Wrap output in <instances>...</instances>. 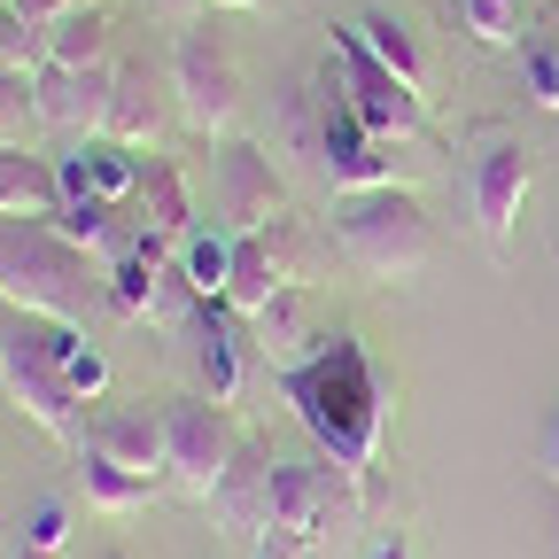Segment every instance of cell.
Masks as SVG:
<instances>
[{
  "label": "cell",
  "instance_id": "cell-1",
  "mask_svg": "<svg viewBox=\"0 0 559 559\" xmlns=\"http://www.w3.org/2000/svg\"><path fill=\"white\" fill-rule=\"evenodd\" d=\"M272 381L334 466H349V474L381 466V381H373V358L358 334H326L304 366L272 373Z\"/></svg>",
  "mask_w": 559,
  "mask_h": 559
},
{
  "label": "cell",
  "instance_id": "cell-20",
  "mask_svg": "<svg viewBox=\"0 0 559 559\" xmlns=\"http://www.w3.org/2000/svg\"><path fill=\"white\" fill-rule=\"evenodd\" d=\"M62 210V171L32 148H0V218H55Z\"/></svg>",
  "mask_w": 559,
  "mask_h": 559
},
{
  "label": "cell",
  "instance_id": "cell-12",
  "mask_svg": "<svg viewBox=\"0 0 559 559\" xmlns=\"http://www.w3.org/2000/svg\"><path fill=\"white\" fill-rule=\"evenodd\" d=\"M326 86V79H319ZM389 140H373L366 124H358V109H349L334 86H326V117H319V171L334 179V194H366V187H389L396 171H389Z\"/></svg>",
  "mask_w": 559,
  "mask_h": 559
},
{
  "label": "cell",
  "instance_id": "cell-25",
  "mask_svg": "<svg viewBox=\"0 0 559 559\" xmlns=\"http://www.w3.org/2000/svg\"><path fill=\"white\" fill-rule=\"evenodd\" d=\"M179 280H187V288L194 296H226V280H234V234L218 226V234H187L179 241Z\"/></svg>",
  "mask_w": 559,
  "mask_h": 559
},
{
  "label": "cell",
  "instance_id": "cell-17",
  "mask_svg": "<svg viewBox=\"0 0 559 559\" xmlns=\"http://www.w3.org/2000/svg\"><path fill=\"white\" fill-rule=\"evenodd\" d=\"M249 334H257V358L272 366V373H288V366H304L311 349L326 342L319 326H311V288H280L257 319H249Z\"/></svg>",
  "mask_w": 559,
  "mask_h": 559
},
{
  "label": "cell",
  "instance_id": "cell-13",
  "mask_svg": "<svg viewBox=\"0 0 559 559\" xmlns=\"http://www.w3.org/2000/svg\"><path fill=\"white\" fill-rule=\"evenodd\" d=\"M296 226L280 218V226H264V234H234V280H226V304L241 311V319H257L280 288H304L296 280Z\"/></svg>",
  "mask_w": 559,
  "mask_h": 559
},
{
  "label": "cell",
  "instance_id": "cell-2",
  "mask_svg": "<svg viewBox=\"0 0 559 559\" xmlns=\"http://www.w3.org/2000/svg\"><path fill=\"white\" fill-rule=\"evenodd\" d=\"M86 349V334L79 326H62V319H39V311H0V381H9V396L32 412V428H47L55 443H70L79 451V436H86V419H79V389H70V358Z\"/></svg>",
  "mask_w": 559,
  "mask_h": 559
},
{
  "label": "cell",
  "instance_id": "cell-7",
  "mask_svg": "<svg viewBox=\"0 0 559 559\" xmlns=\"http://www.w3.org/2000/svg\"><path fill=\"white\" fill-rule=\"evenodd\" d=\"M171 94H179L187 132H210V140L234 132V117H241V62H234V47L210 24H179L171 32Z\"/></svg>",
  "mask_w": 559,
  "mask_h": 559
},
{
  "label": "cell",
  "instance_id": "cell-24",
  "mask_svg": "<svg viewBox=\"0 0 559 559\" xmlns=\"http://www.w3.org/2000/svg\"><path fill=\"white\" fill-rule=\"evenodd\" d=\"M521 94L536 109H559V9H544L536 32H521Z\"/></svg>",
  "mask_w": 559,
  "mask_h": 559
},
{
  "label": "cell",
  "instance_id": "cell-31",
  "mask_svg": "<svg viewBox=\"0 0 559 559\" xmlns=\"http://www.w3.org/2000/svg\"><path fill=\"white\" fill-rule=\"evenodd\" d=\"M536 466L559 481V404H551V419H544V443H536Z\"/></svg>",
  "mask_w": 559,
  "mask_h": 559
},
{
  "label": "cell",
  "instance_id": "cell-3",
  "mask_svg": "<svg viewBox=\"0 0 559 559\" xmlns=\"http://www.w3.org/2000/svg\"><path fill=\"white\" fill-rule=\"evenodd\" d=\"M94 296V249H79L55 218H0V304L79 326Z\"/></svg>",
  "mask_w": 559,
  "mask_h": 559
},
{
  "label": "cell",
  "instance_id": "cell-9",
  "mask_svg": "<svg viewBox=\"0 0 559 559\" xmlns=\"http://www.w3.org/2000/svg\"><path fill=\"white\" fill-rule=\"evenodd\" d=\"M288 218V179L257 140H218V226L226 234H264Z\"/></svg>",
  "mask_w": 559,
  "mask_h": 559
},
{
  "label": "cell",
  "instance_id": "cell-23",
  "mask_svg": "<svg viewBox=\"0 0 559 559\" xmlns=\"http://www.w3.org/2000/svg\"><path fill=\"white\" fill-rule=\"evenodd\" d=\"M117 148H148L156 140V94H148V70L140 62H117V102H109V132Z\"/></svg>",
  "mask_w": 559,
  "mask_h": 559
},
{
  "label": "cell",
  "instance_id": "cell-26",
  "mask_svg": "<svg viewBox=\"0 0 559 559\" xmlns=\"http://www.w3.org/2000/svg\"><path fill=\"white\" fill-rule=\"evenodd\" d=\"M39 132H47L39 79H32V70H0V148H32Z\"/></svg>",
  "mask_w": 559,
  "mask_h": 559
},
{
  "label": "cell",
  "instance_id": "cell-16",
  "mask_svg": "<svg viewBox=\"0 0 559 559\" xmlns=\"http://www.w3.org/2000/svg\"><path fill=\"white\" fill-rule=\"evenodd\" d=\"M79 443L109 451V459H117V466H132V474H156V481H171V451H164V412H94Z\"/></svg>",
  "mask_w": 559,
  "mask_h": 559
},
{
  "label": "cell",
  "instance_id": "cell-33",
  "mask_svg": "<svg viewBox=\"0 0 559 559\" xmlns=\"http://www.w3.org/2000/svg\"><path fill=\"white\" fill-rule=\"evenodd\" d=\"M373 559H412V544H404V536H381V544H373Z\"/></svg>",
  "mask_w": 559,
  "mask_h": 559
},
{
  "label": "cell",
  "instance_id": "cell-22",
  "mask_svg": "<svg viewBox=\"0 0 559 559\" xmlns=\"http://www.w3.org/2000/svg\"><path fill=\"white\" fill-rule=\"evenodd\" d=\"M39 62H70V70H94V62H109V16L79 0L70 16H55V24L39 32Z\"/></svg>",
  "mask_w": 559,
  "mask_h": 559
},
{
  "label": "cell",
  "instance_id": "cell-18",
  "mask_svg": "<svg viewBox=\"0 0 559 559\" xmlns=\"http://www.w3.org/2000/svg\"><path fill=\"white\" fill-rule=\"evenodd\" d=\"M349 24H358V39L396 70V79L404 86H419V94H428V47H419V24H412V9H404V0H366V9L358 16H349Z\"/></svg>",
  "mask_w": 559,
  "mask_h": 559
},
{
  "label": "cell",
  "instance_id": "cell-15",
  "mask_svg": "<svg viewBox=\"0 0 559 559\" xmlns=\"http://www.w3.org/2000/svg\"><path fill=\"white\" fill-rule=\"evenodd\" d=\"M187 342H194V366H202V381H210V404H234V396H241V342H249V319H241L226 296H194Z\"/></svg>",
  "mask_w": 559,
  "mask_h": 559
},
{
  "label": "cell",
  "instance_id": "cell-27",
  "mask_svg": "<svg viewBox=\"0 0 559 559\" xmlns=\"http://www.w3.org/2000/svg\"><path fill=\"white\" fill-rule=\"evenodd\" d=\"M16 528H24V536H16L24 551H55V559H62V544H70V506H62V498H39L32 521H16Z\"/></svg>",
  "mask_w": 559,
  "mask_h": 559
},
{
  "label": "cell",
  "instance_id": "cell-11",
  "mask_svg": "<svg viewBox=\"0 0 559 559\" xmlns=\"http://www.w3.org/2000/svg\"><path fill=\"white\" fill-rule=\"evenodd\" d=\"M39 117L70 140H102L109 132V102H117V62L94 70H70V62H39Z\"/></svg>",
  "mask_w": 559,
  "mask_h": 559
},
{
  "label": "cell",
  "instance_id": "cell-30",
  "mask_svg": "<svg viewBox=\"0 0 559 559\" xmlns=\"http://www.w3.org/2000/svg\"><path fill=\"white\" fill-rule=\"evenodd\" d=\"M70 9H79V0H9V16H16L24 32H47V24L70 16Z\"/></svg>",
  "mask_w": 559,
  "mask_h": 559
},
{
  "label": "cell",
  "instance_id": "cell-34",
  "mask_svg": "<svg viewBox=\"0 0 559 559\" xmlns=\"http://www.w3.org/2000/svg\"><path fill=\"white\" fill-rule=\"evenodd\" d=\"M210 9H241V16H257V9H280V0H210Z\"/></svg>",
  "mask_w": 559,
  "mask_h": 559
},
{
  "label": "cell",
  "instance_id": "cell-29",
  "mask_svg": "<svg viewBox=\"0 0 559 559\" xmlns=\"http://www.w3.org/2000/svg\"><path fill=\"white\" fill-rule=\"evenodd\" d=\"M249 559H326V551L304 544V536H288V528H264V536L249 544Z\"/></svg>",
  "mask_w": 559,
  "mask_h": 559
},
{
  "label": "cell",
  "instance_id": "cell-10",
  "mask_svg": "<svg viewBox=\"0 0 559 559\" xmlns=\"http://www.w3.org/2000/svg\"><path fill=\"white\" fill-rule=\"evenodd\" d=\"M536 179V156L521 148V140H489V148L474 156L466 171V202H474V234L489 249H506L513 241V218H521V194Z\"/></svg>",
  "mask_w": 559,
  "mask_h": 559
},
{
  "label": "cell",
  "instance_id": "cell-32",
  "mask_svg": "<svg viewBox=\"0 0 559 559\" xmlns=\"http://www.w3.org/2000/svg\"><path fill=\"white\" fill-rule=\"evenodd\" d=\"M156 9H164V24L179 32V24H194V9H210V0H156Z\"/></svg>",
  "mask_w": 559,
  "mask_h": 559
},
{
  "label": "cell",
  "instance_id": "cell-21",
  "mask_svg": "<svg viewBox=\"0 0 559 559\" xmlns=\"http://www.w3.org/2000/svg\"><path fill=\"white\" fill-rule=\"evenodd\" d=\"M79 489H86V506L94 513H140L156 498V474H132V466H117L109 451H94V443H79Z\"/></svg>",
  "mask_w": 559,
  "mask_h": 559
},
{
  "label": "cell",
  "instance_id": "cell-14",
  "mask_svg": "<svg viewBox=\"0 0 559 559\" xmlns=\"http://www.w3.org/2000/svg\"><path fill=\"white\" fill-rule=\"evenodd\" d=\"M272 466H280V459H272L264 443H249V436H241L234 466H226V474H218V489L202 498V506H210V521H218L234 544H257V536L272 528Z\"/></svg>",
  "mask_w": 559,
  "mask_h": 559
},
{
  "label": "cell",
  "instance_id": "cell-8",
  "mask_svg": "<svg viewBox=\"0 0 559 559\" xmlns=\"http://www.w3.org/2000/svg\"><path fill=\"white\" fill-rule=\"evenodd\" d=\"M164 451H171V481L187 489V498H210L218 474L234 466V451H241V428H234L226 404L179 396V404H164Z\"/></svg>",
  "mask_w": 559,
  "mask_h": 559
},
{
  "label": "cell",
  "instance_id": "cell-35",
  "mask_svg": "<svg viewBox=\"0 0 559 559\" xmlns=\"http://www.w3.org/2000/svg\"><path fill=\"white\" fill-rule=\"evenodd\" d=\"M16 559H55V551H24V544H16Z\"/></svg>",
  "mask_w": 559,
  "mask_h": 559
},
{
  "label": "cell",
  "instance_id": "cell-4",
  "mask_svg": "<svg viewBox=\"0 0 559 559\" xmlns=\"http://www.w3.org/2000/svg\"><path fill=\"white\" fill-rule=\"evenodd\" d=\"M334 257L349 272H366L373 288H396V280L428 272L436 226H428V210H419V194L389 179V187H366V194H342V210H334Z\"/></svg>",
  "mask_w": 559,
  "mask_h": 559
},
{
  "label": "cell",
  "instance_id": "cell-6",
  "mask_svg": "<svg viewBox=\"0 0 559 559\" xmlns=\"http://www.w3.org/2000/svg\"><path fill=\"white\" fill-rule=\"evenodd\" d=\"M358 521H366V474H349L334 459H296V466L280 459L272 466V528L334 551Z\"/></svg>",
  "mask_w": 559,
  "mask_h": 559
},
{
  "label": "cell",
  "instance_id": "cell-28",
  "mask_svg": "<svg viewBox=\"0 0 559 559\" xmlns=\"http://www.w3.org/2000/svg\"><path fill=\"white\" fill-rule=\"evenodd\" d=\"M459 24H466V39H481V47H506V39H513V0H459Z\"/></svg>",
  "mask_w": 559,
  "mask_h": 559
},
{
  "label": "cell",
  "instance_id": "cell-19",
  "mask_svg": "<svg viewBox=\"0 0 559 559\" xmlns=\"http://www.w3.org/2000/svg\"><path fill=\"white\" fill-rule=\"evenodd\" d=\"M132 210H140V234H156L164 249H179L187 234H194V210H187V179H179V164L171 156H148V171H140V194H132Z\"/></svg>",
  "mask_w": 559,
  "mask_h": 559
},
{
  "label": "cell",
  "instance_id": "cell-5",
  "mask_svg": "<svg viewBox=\"0 0 559 559\" xmlns=\"http://www.w3.org/2000/svg\"><path fill=\"white\" fill-rule=\"evenodd\" d=\"M319 79L358 109V124L373 132V140H419L428 132V94L419 86H404L396 70L358 39V24H334V47H326V70Z\"/></svg>",
  "mask_w": 559,
  "mask_h": 559
}]
</instances>
